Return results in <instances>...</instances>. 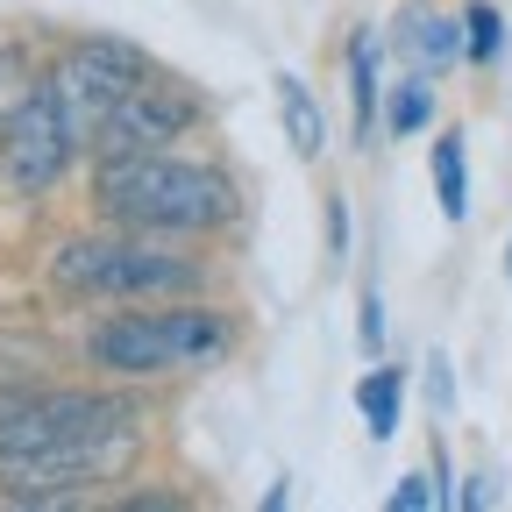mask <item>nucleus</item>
Segmentation results:
<instances>
[{"label":"nucleus","instance_id":"obj_1","mask_svg":"<svg viewBox=\"0 0 512 512\" xmlns=\"http://www.w3.org/2000/svg\"><path fill=\"white\" fill-rule=\"evenodd\" d=\"M93 207L114 228L143 235H214L242 214V192L221 164L136 150V157H93Z\"/></svg>","mask_w":512,"mask_h":512},{"label":"nucleus","instance_id":"obj_2","mask_svg":"<svg viewBox=\"0 0 512 512\" xmlns=\"http://www.w3.org/2000/svg\"><path fill=\"white\" fill-rule=\"evenodd\" d=\"M235 356V313L200 299H143L86 328V363L121 384H157L185 370H214Z\"/></svg>","mask_w":512,"mask_h":512},{"label":"nucleus","instance_id":"obj_3","mask_svg":"<svg viewBox=\"0 0 512 512\" xmlns=\"http://www.w3.org/2000/svg\"><path fill=\"white\" fill-rule=\"evenodd\" d=\"M50 285L64 299L86 306H143V299H185L200 292V264L178 256L164 235L143 228H100V235H72L50 256Z\"/></svg>","mask_w":512,"mask_h":512},{"label":"nucleus","instance_id":"obj_4","mask_svg":"<svg viewBox=\"0 0 512 512\" xmlns=\"http://www.w3.org/2000/svg\"><path fill=\"white\" fill-rule=\"evenodd\" d=\"M143 392L136 384H15L0 392V456H36L64 441H100L143 427Z\"/></svg>","mask_w":512,"mask_h":512},{"label":"nucleus","instance_id":"obj_5","mask_svg":"<svg viewBox=\"0 0 512 512\" xmlns=\"http://www.w3.org/2000/svg\"><path fill=\"white\" fill-rule=\"evenodd\" d=\"M150 72H157L150 50L121 43V36H72V43L57 50V64H50L43 79H50V93H57L64 121H72L79 157H93V143H100V128L114 121V107L136 93Z\"/></svg>","mask_w":512,"mask_h":512},{"label":"nucleus","instance_id":"obj_6","mask_svg":"<svg viewBox=\"0 0 512 512\" xmlns=\"http://www.w3.org/2000/svg\"><path fill=\"white\" fill-rule=\"evenodd\" d=\"M143 427L128 434H100V441H64V448H36V456H0V498L8 505H72L93 498L100 484H121L136 470Z\"/></svg>","mask_w":512,"mask_h":512},{"label":"nucleus","instance_id":"obj_7","mask_svg":"<svg viewBox=\"0 0 512 512\" xmlns=\"http://www.w3.org/2000/svg\"><path fill=\"white\" fill-rule=\"evenodd\" d=\"M72 157H79V143H72V121H64L50 79L29 86L8 114H0V178H8L15 200H43Z\"/></svg>","mask_w":512,"mask_h":512},{"label":"nucleus","instance_id":"obj_8","mask_svg":"<svg viewBox=\"0 0 512 512\" xmlns=\"http://www.w3.org/2000/svg\"><path fill=\"white\" fill-rule=\"evenodd\" d=\"M200 121V100H192L178 79H143L136 93H128L121 107H114V121L100 128V143H93V157H136V150H164V143H178L185 128Z\"/></svg>","mask_w":512,"mask_h":512},{"label":"nucleus","instance_id":"obj_9","mask_svg":"<svg viewBox=\"0 0 512 512\" xmlns=\"http://www.w3.org/2000/svg\"><path fill=\"white\" fill-rule=\"evenodd\" d=\"M392 43H399V57L413 64V72H427V79H441L448 64L470 57V29L456 15H441L434 0H406L399 22H392Z\"/></svg>","mask_w":512,"mask_h":512},{"label":"nucleus","instance_id":"obj_10","mask_svg":"<svg viewBox=\"0 0 512 512\" xmlns=\"http://www.w3.org/2000/svg\"><path fill=\"white\" fill-rule=\"evenodd\" d=\"M377 64H384V43H377V29H356L349 36V107H356V143H370L377 136Z\"/></svg>","mask_w":512,"mask_h":512},{"label":"nucleus","instance_id":"obj_11","mask_svg":"<svg viewBox=\"0 0 512 512\" xmlns=\"http://www.w3.org/2000/svg\"><path fill=\"white\" fill-rule=\"evenodd\" d=\"M278 121H285V143L299 157H320L328 150V114H320V100L306 93V79L278 72Z\"/></svg>","mask_w":512,"mask_h":512},{"label":"nucleus","instance_id":"obj_12","mask_svg":"<svg viewBox=\"0 0 512 512\" xmlns=\"http://www.w3.org/2000/svg\"><path fill=\"white\" fill-rule=\"evenodd\" d=\"M399 406H406V370H370L363 384H356V413H363V427H370V441H392L399 434Z\"/></svg>","mask_w":512,"mask_h":512},{"label":"nucleus","instance_id":"obj_13","mask_svg":"<svg viewBox=\"0 0 512 512\" xmlns=\"http://www.w3.org/2000/svg\"><path fill=\"white\" fill-rule=\"evenodd\" d=\"M434 200H441V221H463L470 214V157H463L456 128H441V136H434Z\"/></svg>","mask_w":512,"mask_h":512},{"label":"nucleus","instance_id":"obj_14","mask_svg":"<svg viewBox=\"0 0 512 512\" xmlns=\"http://www.w3.org/2000/svg\"><path fill=\"white\" fill-rule=\"evenodd\" d=\"M392 136H420V128L434 121V79L427 72H413V79H399V93H392Z\"/></svg>","mask_w":512,"mask_h":512},{"label":"nucleus","instance_id":"obj_15","mask_svg":"<svg viewBox=\"0 0 512 512\" xmlns=\"http://www.w3.org/2000/svg\"><path fill=\"white\" fill-rule=\"evenodd\" d=\"M463 29H470V64H498V50H505V15L491 8V0H470V8H463Z\"/></svg>","mask_w":512,"mask_h":512},{"label":"nucleus","instance_id":"obj_16","mask_svg":"<svg viewBox=\"0 0 512 512\" xmlns=\"http://www.w3.org/2000/svg\"><path fill=\"white\" fill-rule=\"evenodd\" d=\"M392 505H399V512H427V505H441V484H434V477H399Z\"/></svg>","mask_w":512,"mask_h":512},{"label":"nucleus","instance_id":"obj_17","mask_svg":"<svg viewBox=\"0 0 512 512\" xmlns=\"http://www.w3.org/2000/svg\"><path fill=\"white\" fill-rule=\"evenodd\" d=\"M377 342H384V299H377V285L363 292V349L377 356Z\"/></svg>","mask_w":512,"mask_h":512},{"label":"nucleus","instance_id":"obj_18","mask_svg":"<svg viewBox=\"0 0 512 512\" xmlns=\"http://www.w3.org/2000/svg\"><path fill=\"white\" fill-rule=\"evenodd\" d=\"M178 505H185L178 491H128L121 498V512H178Z\"/></svg>","mask_w":512,"mask_h":512},{"label":"nucleus","instance_id":"obj_19","mask_svg":"<svg viewBox=\"0 0 512 512\" xmlns=\"http://www.w3.org/2000/svg\"><path fill=\"white\" fill-rule=\"evenodd\" d=\"M491 498H498V484H491V470H477V477H470V484L456 491V505H470V512H477V505H491Z\"/></svg>","mask_w":512,"mask_h":512},{"label":"nucleus","instance_id":"obj_20","mask_svg":"<svg viewBox=\"0 0 512 512\" xmlns=\"http://www.w3.org/2000/svg\"><path fill=\"white\" fill-rule=\"evenodd\" d=\"M427 392H434V406L456 399V384H448V356H434V363H427Z\"/></svg>","mask_w":512,"mask_h":512},{"label":"nucleus","instance_id":"obj_21","mask_svg":"<svg viewBox=\"0 0 512 512\" xmlns=\"http://www.w3.org/2000/svg\"><path fill=\"white\" fill-rule=\"evenodd\" d=\"M505 278H512V242H505Z\"/></svg>","mask_w":512,"mask_h":512}]
</instances>
